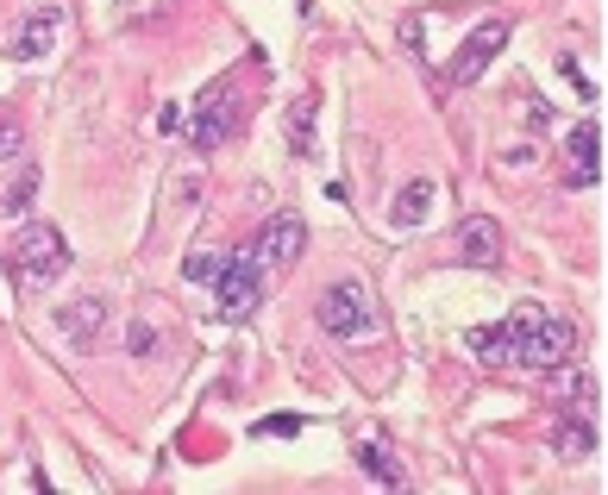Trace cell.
<instances>
[{"label":"cell","mask_w":608,"mask_h":495,"mask_svg":"<svg viewBox=\"0 0 608 495\" xmlns=\"http://www.w3.org/2000/svg\"><path fill=\"white\" fill-rule=\"evenodd\" d=\"M514 321V371H564L571 351H577V326L564 314H546V307H521L508 314Z\"/></svg>","instance_id":"1"},{"label":"cell","mask_w":608,"mask_h":495,"mask_svg":"<svg viewBox=\"0 0 608 495\" xmlns=\"http://www.w3.org/2000/svg\"><path fill=\"white\" fill-rule=\"evenodd\" d=\"M13 270L26 276V282H38V289H51L57 276L70 270V245H63V232L57 226H26L20 239H13Z\"/></svg>","instance_id":"2"},{"label":"cell","mask_w":608,"mask_h":495,"mask_svg":"<svg viewBox=\"0 0 608 495\" xmlns=\"http://www.w3.org/2000/svg\"><path fill=\"white\" fill-rule=\"evenodd\" d=\"M314 314H320V326H327L332 339H370L377 333V307H370L364 282H332Z\"/></svg>","instance_id":"3"},{"label":"cell","mask_w":608,"mask_h":495,"mask_svg":"<svg viewBox=\"0 0 608 495\" xmlns=\"http://www.w3.org/2000/svg\"><path fill=\"white\" fill-rule=\"evenodd\" d=\"M214 295H220V321H252L257 295H264V264L252 257V245L232 251L220 276H214Z\"/></svg>","instance_id":"4"},{"label":"cell","mask_w":608,"mask_h":495,"mask_svg":"<svg viewBox=\"0 0 608 495\" xmlns=\"http://www.w3.org/2000/svg\"><path fill=\"white\" fill-rule=\"evenodd\" d=\"M232 132H239V95H232V82H214L195 107V120H189V138H195V150H214L227 145Z\"/></svg>","instance_id":"5"},{"label":"cell","mask_w":608,"mask_h":495,"mask_svg":"<svg viewBox=\"0 0 608 495\" xmlns=\"http://www.w3.org/2000/svg\"><path fill=\"white\" fill-rule=\"evenodd\" d=\"M452 257H458V264H471V270H502V226L489 220V214H471V220H458Z\"/></svg>","instance_id":"6"},{"label":"cell","mask_w":608,"mask_h":495,"mask_svg":"<svg viewBox=\"0 0 608 495\" xmlns=\"http://www.w3.org/2000/svg\"><path fill=\"white\" fill-rule=\"evenodd\" d=\"M502 45H508V20H483L477 32L458 45L452 70H446V75H452V88H471V82H477V75L496 63V50H502Z\"/></svg>","instance_id":"7"},{"label":"cell","mask_w":608,"mask_h":495,"mask_svg":"<svg viewBox=\"0 0 608 495\" xmlns=\"http://www.w3.org/2000/svg\"><path fill=\"white\" fill-rule=\"evenodd\" d=\"M302 239H307V226L295 220V214H277V220H264V232L252 239V257L264 270H289V264L302 257Z\"/></svg>","instance_id":"8"},{"label":"cell","mask_w":608,"mask_h":495,"mask_svg":"<svg viewBox=\"0 0 608 495\" xmlns=\"http://www.w3.org/2000/svg\"><path fill=\"white\" fill-rule=\"evenodd\" d=\"M564 182L571 189H596L603 182V125L583 120L571 132V145H564Z\"/></svg>","instance_id":"9"},{"label":"cell","mask_w":608,"mask_h":495,"mask_svg":"<svg viewBox=\"0 0 608 495\" xmlns=\"http://www.w3.org/2000/svg\"><path fill=\"white\" fill-rule=\"evenodd\" d=\"M57 32H63V7H32L26 25H20V38H13V57L32 63V57H45L57 45Z\"/></svg>","instance_id":"10"},{"label":"cell","mask_w":608,"mask_h":495,"mask_svg":"<svg viewBox=\"0 0 608 495\" xmlns=\"http://www.w3.org/2000/svg\"><path fill=\"white\" fill-rule=\"evenodd\" d=\"M107 314H113V307H107L101 295H82V301H70V307H57V326L70 333V346H95V333L107 326Z\"/></svg>","instance_id":"11"},{"label":"cell","mask_w":608,"mask_h":495,"mask_svg":"<svg viewBox=\"0 0 608 495\" xmlns=\"http://www.w3.org/2000/svg\"><path fill=\"white\" fill-rule=\"evenodd\" d=\"M433 201H439V182H427V176H421V182H408L402 195H396L389 220H396V226H421L433 214Z\"/></svg>","instance_id":"12"},{"label":"cell","mask_w":608,"mask_h":495,"mask_svg":"<svg viewBox=\"0 0 608 495\" xmlns=\"http://www.w3.org/2000/svg\"><path fill=\"white\" fill-rule=\"evenodd\" d=\"M357 464L377 476L382 490H408V471H402V458H389V446H377V439H364L357 446Z\"/></svg>","instance_id":"13"},{"label":"cell","mask_w":608,"mask_h":495,"mask_svg":"<svg viewBox=\"0 0 608 495\" xmlns=\"http://www.w3.org/2000/svg\"><path fill=\"white\" fill-rule=\"evenodd\" d=\"M589 451H596V426L564 414V421H558V458H571V464H577V458H589Z\"/></svg>","instance_id":"14"},{"label":"cell","mask_w":608,"mask_h":495,"mask_svg":"<svg viewBox=\"0 0 608 495\" xmlns=\"http://www.w3.org/2000/svg\"><path fill=\"white\" fill-rule=\"evenodd\" d=\"M314 113H320V100H314V95H302V107L289 113V145L302 150V157H314V150H320V145H314Z\"/></svg>","instance_id":"15"},{"label":"cell","mask_w":608,"mask_h":495,"mask_svg":"<svg viewBox=\"0 0 608 495\" xmlns=\"http://www.w3.org/2000/svg\"><path fill=\"white\" fill-rule=\"evenodd\" d=\"M26 157V125L20 113H0V164H20Z\"/></svg>","instance_id":"16"},{"label":"cell","mask_w":608,"mask_h":495,"mask_svg":"<svg viewBox=\"0 0 608 495\" xmlns=\"http://www.w3.org/2000/svg\"><path fill=\"white\" fill-rule=\"evenodd\" d=\"M220 264H227V257H214V251H189V257H182V276H189V282H214Z\"/></svg>","instance_id":"17"},{"label":"cell","mask_w":608,"mask_h":495,"mask_svg":"<svg viewBox=\"0 0 608 495\" xmlns=\"http://www.w3.org/2000/svg\"><path fill=\"white\" fill-rule=\"evenodd\" d=\"M32 195H38V170H26L13 189H7V201H0V214H26L32 207Z\"/></svg>","instance_id":"18"},{"label":"cell","mask_w":608,"mask_h":495,"mask_svg":"<svg viewBox=\"0 0 608 495\" xmlns=\"http://www.w3.org/2000/svg\"><path fill=\"white\" fill-rule=\"evenodd\" d=\"M157 346H163V339H157L151 326H132V358H151Z\"/></svg>","instance_id":"19"}]
</instances>
